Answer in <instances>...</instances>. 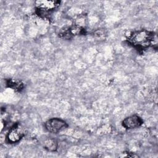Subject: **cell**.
I'll return each mask as SVG.
<instances>
[{"label":"cell","instance_id":"4","mask_svg":"<svg viewBox=\"0 0 158 158\" xmlns=\"http://www.w3.org/2000/svg\"><path fill=\"white\" fill-rule=\"evenodd\" d=\"M85 33V30L83 27L78 25H73L61 30L59 33V36L60 38L64 39H70L73 36L84 35Z\"/></svg>","mask_w":158,"mask_h":158},{"label":"cell","instance_id":"2","mask_svg":"<svg viewBox=\"0 0 158 158\" xmlns=\"http://www.w3.org/2000/svg\"><path fill=\"white\" fill-rule=\"evenodd\" d=\"M44 126L49 132L57 133L67 127V124L61 118H52L45 122Z\"/></svg>","mask_w":158,"mask_h":158},{"label":"cell","instance_id":"3","mask_svg":"<svg viewBox=\"0 0 158 158\" xmlns=\"http://www.w3.org/2000/svg\"><path fill=\"white\" fill-rule=\"evenodd\" d=\"M25 135L24 128L19 123L14 125L10 129L7 135V140L9 143L13 144L19 142Z\"/></svg>","mask_w":158,"mask_h":158},{"label":"cell","instance_id":"1","mask_svg":"<svg viewBox=\"0 0 158 158\" xmlns=\"http://www.w3.org/2000/svg\"><path fill=\"white\" fill-rule=\"evenodd\" d=\"M153 32L146 30H139L132 32L128 37V43L139 50L149 48L154 41Z\"/></svg>","mask_w":158,"mask_h":158},{"label":"cell","instance_id":"6","mask_svg":"<svg viewBox=\"0 0 158 158\" xmlns=\"http://www.w3.org/2000/svg\"><path fill=\"white\" fill-rule=\"evenodd\" d=\"M38 5V7H43L47 9L53 10L56 7H57L60 2L59 1H37L36 2Z\"/></svg>","mask_w":158,"mask_h":158},{"label":"cell","instance_id":"8","mask_svg":"<svg viewBox=\"0 0 158 158\" xmlns=\"http://www.w3.org/2000/svg\"><path fill=\"white\" fill-rule=\"evenodd\" d=\"M7 85H9V87H10L13 89H20L23 88L22 84H20V83H18V82H15L11 80H8Z\"/></svg>","mask_w":158,"mask_h":158},{"label":"cell","instance_id":"7","mask_svg":"<svg viewBox=\"0 0 158 158\" xmlns=\"http://www.w3.org/2000/svg\"><path fill=\"white\" fill-rule=\"evenodd\" d=\"M57 142L53 138H48L44 140V147L49 151H55L57 149Z\"/></svg>","mask_w":158,"mask_h":158},{"label":"cell","instance_id":"5","mask_svg":"<svg viewBox=\"0 0 158 158\" xmlns=\"http://www.w3.org/2000/svg\"><path fill=\"white\" fill-rule=\"evenodd\" d=\"M143 123L141 118L137 115L126 117L122 121V125L127 129H133L139 127Z\"/></svg>","mask_w":158,"mask_h":158}]
</instances>
